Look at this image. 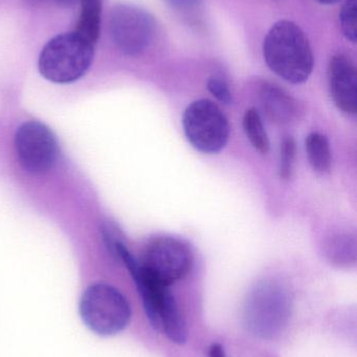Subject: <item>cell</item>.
<instances>
[{
	"label": "cell",
	"instance_id": "12",
	"mask_svg": "<svg viewBox=\"0 0 357 357\" xmlns=\"http://www.w3.org/2000/svg\"><path fill=\"white\" fill-rule=\"evenodd\" d=\"M80 2L81 13L75 31L94 45L100 36L102 0H80Z\"/></svg>",
	"mask_w": 357,
	"mask_h": 357
},
{
	"label": "cell",
	"instance_id": "11",
	"mask_svg": "<svg viewBox=\"0 0 357 357\" xmlns=\"http://www.w3.org/2000/svg\"><path fill=\"white\" fill-rule=\"evenodd\" d=\"M258 100L264 114L275 125H291L300 117L301 108L298 100L274 84L260 86Z\"/></svg>",
	"mask_w": 357,
	"mask_h": 357
},
{
	"label": "cell",
	"instance_id": "1",
	"mask_svg": "<svg viewBox=\"0 0 357 357\" xmlns=\"http://www.w3.org/2000/svg\"><path fill=\"white\" fill-rule=\"evenodd\" d=\"M115 255L127 266L142 298L143 305L151 326L172 343L182 345L188 339L187 323L170 287L159 282L140 266L128 251L123 241L110 243Z\"/></svg>",
	"mask_w": 357,
	"mask_h": 357
},
{
	"label": "cell",
	"instance_id": "17",
	"mask_svg": "<svg viewBox=\"0 0 357 357\" xmlns=\"http://www.w3.org/2000/svg\"><path fill=\"white\" fill-rule=\"evenodd\" d=\"M357 0H346L340 10V26L348 41L356 42Z\"/></svg>",
	"mask_w": 357,
	"mask_h": 357
},
{
	"label": "cell",
	"instance_id": "9",
	"mask_svg": "<svg viewBox=\"0 0 357 357\" xmlns=\"http://www.w3.org/2000/svg\"><path fill=\"white\" fill-rule=\"evenodd\" d=\"M17 159L27 173L50 171L58 157V144L52 132L39 121L22 123L15 135Z\"/></svg>",
	"mask_w": 357,
	"mask_h": 357
},
{
	"label": "cell",
	"instance_id": "3",
	"mask_svg": "<svg viewBox=\"0 0 357 357\" xmlns=\"http://www.w3.org/2000/svg\"><path fill=\"white\" fill-rule=\"evenodd\" d=\"M94 56V44L73 31L50 40L40 54L38 66L48 81L69 84L87 73Z\"/></svg>",
	"mask_w": 357,
	"mask_h": 357
},
{
	"label": "cell",
	"instance_id": "2",
	"mask_svg": "<svg viewBox=\"0 0 357 357\" xmlns=\"http://www.w3.org/2000/svg\"><path fill=\"white\" fill-rule=\"evenodd\" d=\"M263 56L272 73L291 84H303L314 70V58L303 29L289 20L275 23L263 43Z\"/></svg>",
	"mask_w": 357,
	"mask_h": 357
},
{
	"label": "cell",
	"instance_id": "10",
	"mask_svg": "<svg viewBox=\"0 0 357 357\" xmlns=\"http://www.w3.org/2000/svg\"><path fill=\"white\" fill-rule=\"evenodd\" d=\"M328 86L331 98L340 111L354 116L357 112V73L348 56L337 54L328 66Z\"/></svg>",
	"mask_w": 357,
	"mask_h": 357
},
{
	"label": "cell",
	"instance_id": "22",
	"mask_svg": "<svg viewBox=\"0 0 357 357\" xmlns=\"http://www.w3.org/2000/svg\"><path fill=\"white\" fill-rule=\"evenodd\" d=\"M316 1L323 4H335L337 3V2L342 1V0H316Z\"/></svg>",
	"mask_w": 357,
	"mask_h": 357
},
{
	"label": "cell",
	"instance_id": "16",
	"mask_svg": "<svg viewBox=\"0 0 357 357\" xmlns=\"http://www.w3.org/2000/svg\"><path fill=\"white\" fill-rule=\"evenodd\" d=\"M297 144L293 136H285L281 142L280 159H279V175L283 180L291 178L295 165Z\"/></svg>",
	"mask_w": 357,
	"mask_h": 357
},
{
	"label": "cell",
	"instance_id": "7",
	"mask_svg": "<svg viewBox=\"0 0 357 357\" xmlns=\"http://www.w3.org/2000/svg\"><path fill=\"white\" fill-rule=\"evenodd\" d=\"M109 31L113 44L126 56H138L152 43L155 21L146 10L132 4H117L111 10Z\"/></svg>",
	"mask_w": 357,
	"mask_h": 357
},
{
	"label": "cell",
	"instance_id": "18",
	"mask_svg": "<svg viewBox=\"0 0 357 357\" xmlns=\"http://www.w3.org/2000/svg\"><path fill=\"white\" fill-rule=\"evenodd\" d=\"M207 86L210 93L220 102L224 105L232 104L233 94L226 79L218 75H213L207 79Z\"/></svg>",
	"mask_w": 357,
	"mask_h": 357
},
{
	"label": "cell",
	"instance_id": "14",
	"mask_svg": "<svg viewBox=\"0 0 357 357\" xmlns=\"http://www.w3.org/2000/svg\"><path fill=\"white\" fill-rule=\"evenodd\" d=\"M242 125L245 135L253 148L260 154H268L270 151V139L257 109L251 108L245 112Z\"/></svg>",
	"mask_w": 357,
	"mask_h": 357
},
{
	"label": "cell",
	"instance_id": "19",
	"mask_svg": "<svg viewBox=\"0 0 357 357\" xmlns=\"http://www.w3.org/2000/svg\"><path fill=\"white\" fill-rule=\"evenodd\" d=\"M171 8L180 10H188L196 6L198 0H165Z\"/></svg>",
	"mask_w": 357,
	"mask_h": 357
},
{
	"label": "cell",
	"instance_id": "20",
	"mask_svg": "<svg viewBox=\"0 0 357 357\" xmlns=\"http://www.w3.org/2000/svg\"><path fill=\"white\" fill-rule=\"evenodd\" d=\"M209 357H226L224 346L219 343L212 344L209 349Z\"/></svg>",
	"mask_w": 357,
	"mask_h": 357
},
{
	"label": "cell",
	"instance_id": "21",
	"mask_svg": "<svg viewBox=\"0 0 357 357\" xmlns=\"http://www.w3.org/2000/svg\"><path fill=\"white\" fill-rule=\"evenodd\" d=\"M60 6H71L73 4H75V2L79 1V0H56Z\"/></svg>",
	"mask_w": 357,
	"mask_h": 357
},
{
	"label": "cell",
	"instance_id": "8",
	"mask_svg": "<svg viewBox=\"0 0 357 357\" xmlns=\"http://www.w3.org/2000/svg\"><path fill=\"white\" fill-rule=\"evenodd\" d=\"M140 264L159 282L171 287L190 273L192 250L188 243L175 237H161L149 245Z\"/></svg>",
	"mask_w": 357,
	"mask_h": 357
},
{
	"label": "cell",
	"instance_id": "15",
	"mask_svg": "<svg viewBox=\"0 0 357 357\" xmlns=\"http://www.w3.org/2000/svg\"><path fill=\"white\" fill-rule=\"evenodd\" d=\"M356 239L348 235L335 237L328 245V256L335 264H349L356 261Z\"/></svg>",
	"mask_w": 357,
	"mask_h": 357
},
{
	"label": "cell",
	"instance_id": "6",
	"mask_svg": "<svg viewBox=\"0 0 357 357\" xmlns=\"http://www.w3.org/2000/svg\"><path fill=\"white\" fill-rule=\"evenodd\" d=\"M182 127L193 148L205 154L219 153L230 138V123L226 114L209 100H195L187 107Z\"/></svg>",
	"mask_w": 357,
	"mask_h": 357
},
{
	"label": "cell",
	"instance_id": "5",
	"mask_svg": "<svg viewBox=\"0 0 357 357\" xmlns=\"http://www.w3.org/2000/svg\"><path fill=\"white\" fill-rule=\"evenodd\" d=\"M291 314V300L286 289L270 281L258 284L245 304L247 328L263 339L278 335L286 326Z\"/></svg>",
	"mask_w": 357,
	"mask_h": 357
},
{
	"label": "cell",
	"instance_id": "13",
	"mask_svg": "<svg viewBox=\"0 0 357 357\" xmlns=\"http://www.w3.org/2000/svg\"><path fill=\"white\" fill-rule=\"evenodd\" d=\"M305 146L308 161L314 171L319 174L329 173L333 165V154L328 138L314 132L306 138Z\"/></svg>",
	"mask_w": 357,
	"mask_h": 357
},
{
	"label": "cell",
	"instance_id": "4",
	"mask_svg": "<svg viewBox=\"0 0 357 357\" xmlns=\"http://www.w3.org/2000/svg\"><path fill=\"white\" fill-rule=\"evenodd\" d=\"M131 314L125 296L105 283L88 287L80 301L82 320L90 331L103 337L123 331L131 320Z\"/></svg>",
	"mask_w": 357,
	"mask_h": 357
}]
</instances>
